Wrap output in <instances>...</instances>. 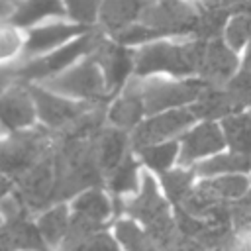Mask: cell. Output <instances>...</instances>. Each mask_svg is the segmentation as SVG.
Wrapping results in <instances>:
<instances>
[{
    "mask_svg": "<svg viewBox=\"0 0 251 251\" xmlns=\"http://www.w3.org/2000/svg\"><path fill=\"white\" fill-rule=\"evenodd\" d=\"M206 39H194L190 43H167L157 41L141 47L135 53V73L139 76L151 73H173V75H192L200 73Z\"/></svg>",
    "mask_w": 251,
    "mask_h": 251,
    "instance_id": "obj_1",
    "label": "cell"
},
{
    "mask_svg": "<svg viewBox=\"0 0 251 251\" xmlns=\"http://www.w3.org/2000/svg\"><path fill=\"white\" fill-rule=\"evenodd\" d=\"M104 41V33L100 29H90L82 35H78L76 39H73L71 43H67L65 47L53 51L47 57L35 59L20 69L14 71V78H22V80H31V78H49L51 75L63 71L65 67H69L73 61H76L82 55H90L100 43Z\"/></svg>",
    "mask_w": 251,
    "mask_h": 251,
    "instance_id": "obj_2",
    "label": "cell"
},
{
    "mask_svg": "<svg viewBox=\"0 0 251 251\" xmlns=\"http://www.w3.org/2000/svg\"><path fill=\"white\" fill-rule=\"evenodd\" d=\"M45 88L63 94L82 96L94 102H106L110 98L104 73L92 55L86 61H82L78 67L71 69L69 73L59 76H49L45 80Z\"/></svg>",
    "mask_w": 251,
    "mask_h": 251,
    "instance_id": "obj_3",
    "label": "cell"
},
{
    "mask_svg": "<svg viewBox=\"0 0 251 251\" xmlns=\"http://www.w3.org/2000/svg\"><path fill=\"white\" fill-rule=\"evenodd\" d=\"M200 18L198 4H188L184 0H155L149 4L139 22L157 27L167 35H188L196 31Z\"/></svg>",
    "mask_w": 251,
    "mask_h": 251,
    "instance_id": "obj_4",
    "label": "cell"
},
{
    "mask_svg": "<svg viewBox=\"0 0 251 251\" xmlns=\"http://www.w3.org/2000/svg\"><path fill=\"white\" fill-rule=\"evenodd\" d=\"M53 137L45 129L16 133L2 147V169L8 175H24L43 155L51 151Z\"/></svg>",
    "mask_w": 251,
    "mask_h": 251,
    "instance_id": "obj_5",
    "label": "cell"
},
{
    "mask_svg": "<svg viewBox=\"0 0 251 251\" xmlns=\"http://www.w3.org/2000/svg\"><path fill=\"white\" fill-rule=\"evenodd\" d=\"M20 192L18 198L27 210H41L53 202V184H55V159L53 151L43 155L33 167L18 176Z\"/></svg>",
    "mask_w": 251,
    "mask_h": 251,
    "instance_id": "obj_6",
    "label": "cell"
},
{
    "mask_svg": "<svg viewBox=\"0 0 251 251\" xmlns=\"http://www.w3.org/2000/svg\"><path fill=\"white\" fill-rule=\"evenodd\" d=\"M204 88L206 82L202 78L184 80V82H149L139 86L147 114H155L165 108L194 102Z\"/></svg>",
    "mask_w": 251,
    "mask_h": 251,
    "instance_id": "obj_7",
    "label": "cell"
},
{
    "mask_svg": "<svg viewBox=\"0 0 251 251\" xmlns=\"http://www.w3.org/2000/svg\"><path fill=\"white\" fill-rule=\"evenodd\" d=\"M90 55L98 61V65L104 73L110 96L122 88V84L126 82L131 69H135V53L127 45H122L118 41L104 39Z\"/></svg>",
    "mask_w": 251,
    "mask_h": 251,
    "instance_id": "obj_8",
    "label": "cell"
},
{
    "mask_svg": "<svg viewBox=\"0 0 251 251\" xmlns=\"http://www.w3.org/2000/svg\"><path fill=\"white\" fill-rule=\"evenodd\" d=\"M37 114L39 118L49 126V127H67L71 122H75L78 116H82L84 112H88L90 108H94V100L92 102H69L65 98H59L55 94L49 92V88H39V86H27Z\"/></svg>",
    "mask_w": 251,
    "mask_h": 251,
    "instance_id": "obj_9",
    "label": "cell"
},
{
    "mask_svg": "<svg viewBox=\"0 0 251 251\" xmlns=\"http://www.w3.org/2000/svg\"><path fill=\"white\" fill-rule=\"evenodd\" d=\"M237 57L235 49H231L226 39H210L206 43L204 61L200 67V76L210 86H224L235 73Z\"/></svg>",
    "mask_w": 251,
    "mask_h": 251,
    "instance_id": "obj_10",
    "label": "cell"
},
{
    "mask_svg": "<svg viewBox=\"0 0 251 251\" xmlns=\"http://www.w3.org/2000/svg\"><path fill=\"white\" fill-rule=\"evenodd\" d=\"M194 118L196 116L192 114V110H175V112L155 116V118L137 126V129L131 137V145L135 149H143L145 145L161 141V139L180 131L182 127L190 126L194 122Z\"/></svg>",
    "mask_w": 251,
    "mask_h": 251,
    "instance_id": "obj_11",
    "label": "cell"
},
{
    "mask_svg": "<svg viewBox=\"0 0 251 251\" xmlns=\"http://www.w3.org/2000/svg\"><path fill=\"white\" fill-rule=\"evenodd\" d=\"M92 25L86 24H51V25H43V27H35L29 31L24 53L25 55H37L43 51H49L73 37H78L86 31H90Z\"/></svg>",
    "mask_w": 251,
    "mask_h": 251,
    "instance_id": "obj_12",
    "label": "cell"
},
{
    "mask_svg": "<svg viewBox=\"0 0 251 251\" xmlns=\"http://www.w3.org/2000/svg\"><path fill=\"white\" fill-rule=\"evenodd\" d=\"M155 0H102L98 22L104 31L116 35L127 25L139 22L143 10Z\"/></svg>",
    "mask_w": 251,
    "mask_h": 251,
    "instance_id": "obj_13",
    "label": "cell"
},
{
    "mask_svg": "<svg viewBox=\"0 0 251 251\" xmlns=\"http://www.w3.org/2000/svg\"><path fill=\"white\" fill-rule=\"evenodd\" d=\"M2 251H16V249H25V251H47L43 243V233L37 231L27 220L25 214L16 216L6 222L2 227Z\"/></svg>",
    "mask_w": 251,
    "mask_h": 251,
    "instance_id": "obj_14",
    "label": "cell"
},
{
    "mask_svg": "<svg viewBox=\"0 0 251 251\" xmlns=\"http://www.w3.org/2000/svg\"><path fill=\"white\" fill-rule=\"evenodd\" d=\"M92 155L102 169V173H110L116 169L126 149V135L118 129H98L90 135Z\"/></svg>",
    "mask_w": 251,
    "mask_h": 251,
    "instance_id": "obj_15",
    "label": "cell"
},
{
    "mask_svg": "<svg viewBox=\"0 0 251 251\" xmlns=\"http://www.w3.org/2000/svg\"><path fill=\"white\" fill-rule=\"evenodd\" d=\"M182 141H184V147H182V153L178 159L182 165H188L196 157L220 151L224 147V135L220 133L218 126H214V124H204V126L196 127L194 131L184 135Z\"/></svg>",
    "mask_w": 251,
    "mask_h": 251,
    "instance_id": "obj_16",
    "label": "cell"
},
{
    "mask_svg": "<svg viewBox=\"0 0 251 251\" xmlns=\"http://www.w3.org/2000/svg\"><path fill=\"white\" fill-rule=\"evenodd\" d=\"M31 92L29 88H22L16 84L2 96V122L6 127H20L29 126L33 122V104H31Z\"/></svg>",
    "mask_w": 251,
    "mask_h": 251,
    "instance_id": "obj_17",
    "label": "cell"
},
{
    "mask_svg": "<svg viewBox=\"0 0 251 251\" xmlns=\"http://www.w3.org/2000/svg\"><path fill=\"white\" fill-rule=\"evenodd\" d=\"M65 14H67L65 0H22L18 6H14V12L10 14L8 20L14 27H27L49 16H65Z\"/></svg>",
    "mask_w": 251,
    "mask_h": 251,
    "instance_id": "obj_18",
    "label": "cell"
},
{
    "mask_svg": "<svg viewBox=\"0 0 251 251\" xmlns=\"http://www.w3.org/2000/svg\"><path fill=\"white\" fill-rule=\"evenodd\" d=\"M190 110L196 118H220V116H227L231 112H239L231 94L227 92V88L210 86V84H206V88L194 100Z\"/></svg>",
    "mask_w": 251,
    "mask_h": 251,
    "instance_id": "obj_19",
    "label": "cell"
},
{
    "mask_svg": "<svg viewBox=\"0 0 251 251\" xmlns=\"http://www.w3.org/2000/svg\"><path fill=\"white\" fill-rule=\"evenodd\" d=\"M126 210H127L131 216L143 220L145 226H149V224H153V222L163 220V218L169 216V214H167V204H165L163 198L157 194L155 182H153L151 176H145L141 196H137L135 200L127 202Z\"/></svg>",
    "mask_w": 251,
    "mask_h": 251,
    "instance_id": "obj_20",
    "label": "cell"
},
{
    "mask_svg": "<svg viewBox=\"0 0 251 251\" xmlns=\"http://www.w3.org/2000/svg\"><path fill=\"white\" fill-rule=\"evenodd\" d=\"M143 112H145V104H143V98H141V90H139L137 84H129L126 88V94L112 106L110 120L116 126L127 129L131 126H137Z\"/></svg>",
    "mask_w": 251,
    "mask_h": 251,
    "instance_id": "obj_21",
    "label": "cell"
},
{
    "mask_svg": "<svg viewBox=\"0 0 251 251\" xmlns=\"http://www.w3.org/2000/svg\"><path fill=\"white\" fill-rule=\"evenodd\" d=\"M200 8V18H198V25L194 31V37L198 39H216L220 37V33L226 29L229 18H231V10L226 6H204L198 4Z\"/></svg>",
    "mask_w": 251,
    "mask_h": 251,
    "instance_id": "obj_22",
    "label": "cell"
},
{
    "mask_svg": "<svg viewBox=\"0 0 251 251\" xmlns=\"http://www.w3.org/2000/svg\"><path fill=\"white\" fill-rule=\"evenodd\" d=\"M224 131L229 147L235 153L251 155V118L249 116H227L224 120Z\"/></svg>",
    "mask_w": 251,
    "mask_h": 251,
    "instance_id": "obj_23",
    "label": "cell"
},
{
    "mask_svg": "<svg viewBox=\"0 0 251 251\" xmlns=\"http://www.w3.org/2000/svg\"><path fill=\"white\" fill-rule=\"evenodd\" d=\"M251 169V159L249 155L235 153V155H222L214 157L210 161H204L196 167V173L200 175H216V173H243Z\"/></svg>",
    "mask_w": 251,
    "mask_h": 251,
    "instance_id": "obj_24",
    "label": "cell"
},
{
    "mask_svg": "<svg viewBox=\"0 0 251 251\" xmlns=\"http://www.w3.org/2000/svg\"><path fill=\"white\" fill-rule=\"evenodd\" d=\"M182 204H184V210L190 212L192 216L196 218H208L214 214V210L222 204V198H218L216 194L208 192L206 188L198 186L196 190L188 192L184 198H182Z\"/></svg>",
    "mask_w": 251,
    "mask_h": 251,
    "instance_id": "obj_25",
    "label": "cell"
},
{
    "mask_svg": "<svg viewBox=\"0 0 251 251\" xmlns=\"http://www.w3.org/2000/svg\"><path fill=\"white\" fill-rule=\"evenodd\" d=\"M116 233L127 251H157V243L151 239V235L143 233L133 222H120Z\"/></svg>",
    "mask_w": 251,
    "mask_h": 251,
    "instance_id": "obj_26",
    "label": "cell"
},
{
    "mask_svg": "<svg viewBox=\"0 0 251 251\" xmlns=\"http://www.w3.org/2000/svg\"><path fill=\"white\" fill-rule=\"evenodd\" d=\"M39 229L43 233V237L49 243H59L67 229H69V220H67V208L65 206H57L53 210H49L45 216H41L39 220Z\"/></svg>",
    "mask_w": 251,
    "mask_h": 251,
    "instance_id": "obj_27",
    "label": "cell"
},
{
    "mask_svg": "<svg viewBox=\"0 0 251 251\" xmlns=\"http://www.w3.org/2000/svg\"><path fill=\"white\" fill-rule=\"evenodd\" d=\"M224 35H226V43L231 49H235V51L241 49L251 39V14H245V12L231 14V18L224 29Z\"/></svg>",
    "mask_w": 251,
    "mask_h": 251,
    "instance_id": "obj_28",
    "label": "cell"
},
{
    "mask_svg": "<svg viewBox=\"0 0 251 251\" xmlns=\"http://www.w3.org/2000/svg\"><path fill=\"white\" fill-rule=\"evenodd\" d=\"M200 186L206 188L208 192L216 194L218 198H237V196L245 194V190L249 188V180L245 176L233 175V176H222L216 180H206Z\"/></svg>",
    "mask_w": 251,
    "mask_h": 251,
    "instance_id": "obj_29",
    "label": "cell"
},
{
    "mask_svg": "<svg viewBox=\"0 0 251 251\" xmlns=\"http://www.w3.org/2000/svg\"><path fill=\"white\" fill-rule=\"evenodd\" d=\"M112 37H114V41L129 47V45H137V43H147L151 39H161V37H165V33L157 27H151V25L143 24V22H135V24L127 25L126 29L118 31Z\"/></svg>",
    "mask_w": 251,
    "mask_h": 251,
    "instance_id": "obj_30",
    "label": "cell"
},
{
    "mask_svg": "<svg viewBox=\"0 0 251 251\" xmlns=\"http://www.w3.org/2000/svg\"><path fill=\"white\" fill-rule=\"evenodd\" d=\"M75 212H80V214L94 218V220H104L110 214V204L102 192L88 190L75 202Z\"/></svg>",
    "mask_w": 251,
    "mask_h": 251,
    "instance_id": "obj_31",
    "label": "cell"
},
{
    "mask_svg": "<svg viewBox=\"0 0 251 251\" xmlns=\"http://www.w3.org/2000/svg\"><path fill=\"white\" fill-rule=\"evenodd\" d=\"M67 14L73 22L94 25V22L100 16L102 0H65Z\"/></svg>",
    "mask_w": 251,
    "mask_h": 251,
    "instance_id": "obj_32",
    "label": "cell"
},
{
    "mask_svg": "<svg viewBox=\"0 0 251 251\" xmlns=\"http://www.w3.org/2000/svg\"><path fill=\"white\" fill-rule=\"evenodd\" d=\"M226 88L231 94L237 110H241L245 106H251V71L241 69L235 76H231L226 82Z\"/></svg>",
    "mask_w": 251,
    "mask_h": 251,
    "instance_id": "obj_33",
    "label": "cell"
},
{
    "mask_svg": "<svg viewBox=\"0 0 251 251\" xmlns=\"http://www.w3.org/2000/svg\"><path fill=\"white\" fill-rule=\"evenodd\" d=\"M141 151V157L143 161L151 167V169H157V171H163L167 169L175 155H176V143L171 141V143H165V145H155V147H143L139 149Z\"/></svg>",
    "mask_w": 251,
    "mask_h": 251,
    "instance_id": "obj_34",
    "label": "cell"
},
{
    "mask_svg": "<svg viewBox=\"0 0 251 251\" xmlns=\"http://www.w3.org/2000/svg\"><path fill=\"white\" fill-rule=\"evenodd\" d=\"M161 180H163V186H165L169 198L176 204V202H182V198L188 194L192 175L184 173V171H169V173H163Z\"/></svg>",
    "mask_w": 251,
    "mask_h": 251,
    "instance_id": "obj_35",
    "label": "cell"
},
{
    "mask_svg": "<svg viewBox=\"0 0 251 251\" xmlns=\"http://www.w3.org/2000/svg\"><path fill=\"white\" fill-rule=\"evenodd\" d=\"M135 161L131 157H126L124 163L112 173L110 178V188L114 192H126V190H133L135 188Z\"/></svg>",
    "mask_w": 251,
    "mask_h": 251,
    "instance_id": "obj_36",
    "label": "cell"
},
{
    "mask_svg": "<svg viewBox=\"0 0 251 251\" xmlns=\"http://www.w3.org/2000/svg\"><path fill=\"white\" fill-rule=\"evenodd\" d=\"M73 251H118V245L110 235H106L104 231H98L92 237H88L84 243L75 247Z\"/></svg>",
    "mask_w": 251,
    "mask_h": 251,
    "instance_id": "obj_37",
    "label": "cell"
},
{
    "mask_svg": "<svg viewBox=\"0 0 251 251\" xmlns=\"http://www.w3.org/2000/svg\"><path fill=\"white\" fill-rule=\"evenodd\" d=\"M176 227L184 235H188V237H198V233L206 227V224L200 222V220H196V216H192L190 212L178 208L176 210Z\"/></svg>",
    "mask_w": 251,
    "mask_h": 251,
    "instance_id": "obj_38",
    "label": "cell"
},
{
    "mask_svg": "<svg viewBox=\"0 0 251 251\" xmlns=\"http://www.w3.org/2000/svg\"><path fill=\"white\" fill-rule=\"evenodd\" d=\"M231 220L237 227H245L251 222V190L237 202H231Z\"/></svg>",
    "mask_w": 251,
    "mask_h": 251,
    "instance_id": "obj_39",
    "label": "cell"
},
{
    "mask_svg": "<svg viewBox=\"0 0 251 251\" xmlns=\"http://www.w3.org/2000/svg\"><path fill=\"white\" fill-rule=\"evenodd\" d=\"M20 45V39H18V33L14 29H4L2 33V55L8 57L10 53H14Z\"/></svg>",
    "mask_w": 251,
    "mask_h": 251,
    "instance_id": "obj_40",
    "label": "cell"
},
{
    "mask_svg": "<svg viewBox=\"0 0 251 251\" xmlns=\"http://www.w3.org/2000/svg\"><path fill=\"white\" fill-rule=\"evenodd\" d=\"M243 69H245V71H251V43H249L247 55H245V59H243Z\"/></svg>",
    "mask_w": 251,
    "mask_h": 251,
    "instance_id": "obj_41",
    "label": "cell"
},
{
    "mask_svg": "<svg viewBox=\"0 0 251 251\" xmlns=\"http://www.w3.org/2000/svg\"><path fill=\"white\" fill-rule=\"evenodd\" d=\"M6 2H10V4H12V6H18V4H20V2H22V0H6Z\"/></svg>",
    "mask_w": 251,
    "mask_h": 251,
    "instance_id": "obj_42",
    "label": "cell"
}]
</instances>
